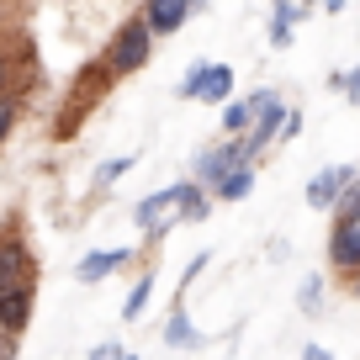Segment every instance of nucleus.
Here are the masks:
<instances>
[{"instance_id": "aec40b11", "label": "nucleus", "mask_w": 360, "mask_h": 360, "mask_svg": "<svg viewBox=\"0 0 360 360\" xmlns=\"http://www.w3.org/2000/svg\"><path fill=\"white\" fill-rule=\"evenodd\" d=\"M334 90L345 96V101H360V64L345 69V75H334Z\"/></svg>"}, {"instance_id": "1a4fd4ad", "label": "nucleus", "mask_w": 360, "mask_h": 360, "mask_svg": "<svg viewBox=\"0 0 360 360\" xmlns=\"http://www.w3.org/2000/svg\"><path fill=\"white\" fill-rule=\"evenodd\" d=\"M328 259H334L339 270H360V212H355V217H334Z\"/></svg>"}, {"instance_id": "393cba45", "label": "nucleus", "mask_w": 360, "mask_h": 360, "mask_svg": "<svg viewBox=\"0 0 360 360\" xmlns=\"http://www.w3.org/2000/svg\"><path fill=\"white\" fill-rule=\"evenodd\" d=\"M323 11H328V16H339V11H345V0H323Z\"/></svg>"}, {"instance_id": "cd10ccee", "label": "nucleus", "mask_w": 360, "mask_h": 360, "mask_svg": "<svg viewBox=\"0 0 360 360\" xmlns=\"http://www.w3.org/2000/svg\"><path fill=\"white\" fill-rule=\"evenodd\" d=\"M122 360H138V355H122Z\"/></svg>"}, {"instance_id": "412c9836", "label": "nucleus", "mask_w": 360, "mask_h": 360, "mask_svg": "<svg viewBox=\"0 0 360 360\" xmlns=\"http://www.w3.org/2000/svg\"><path fill=\"white\" fill-rule=\"evenodd\" d=\"M297 133H302V112H292V106H286V117H281V133H276V138L286 143V138H297Z\"/></svg>"}, {"instance_id": "f8f14e48", "label": "nucleus", "mask_w": 360, "mask_h": 360, "mask_svg": "<svg viewBox=\"0 0 360 360\" xmlns=\"http://www.w3.org/2000/svg\"><path fill=\"white\" fill-rule=\"evenodd\" d=\"M165 345H175V349H202V345H207V334L191 323L186 302H175V307H169V318H165Z\"/></svg>"}, {"instance_id": "6e6552de", "label": "nucleus", "mask_w": 360, "mask_h": 360, "mask_svg": "<svg viewBox=\"0 0 360 360\" xmlns=\"http://www.w3.org/2000/svg\"><path fill=\"white\" fill-rule=\"evenodd\" d=\"M32 302H37L32 281L6 286V292H0V328H6V334H22V328L32 323Z\"/></svg>"}, {"instance_id": "f257e3e1", "label": "nucleus", "mask_w": 360, "mask_h": 360, "mask_svg": "<svg viewBox=\"0 0 360 360\" xmlns=\"http://www.w3.org/2000/svg\"><path fill=\"white\" fill-rule=\"evenodd\" d=\"M148 53H154V32H148L143 16H133V22L112 37V48H106L101 58H106V69H112V79H122V75H138V69L148 64Z\"/></svg>"}, {"instance_id": "2eb2a0df", "label": "nucleus", "mask_w": 360, "mask_h": 360, "mask_svg": "<svg viewBox=\"0 0 360 360\" xmlns=\"http://www.w3.org/2000/svg\"><path fill=\"white\" fill-rule=\"evenodd\" d=\"M148 297H154V270H143V276H138V281H133V297H127V302H122V318H127V323H138V318H143Z\"/></svg>"}, {"instance_id": "ddd939ff", "label": "nucleus", "mask_w": 360, "mask_h": 360, "mask_svg": "<svg viewBox=\"0 0 360 360\" xmlns=\"http://www.w3.org/2000/svg\"><path fill=\"white\" fill-rule=\"evenodd\" d=\"M249 191H255V159H238V165H233V169H228V175L212 186L217 202H244Z\"/></svg>"}, {"instance_id": "4468645a", "label": "nucleus", "mask_w": 360, "mask_h": 360, "mask_svg": "<svg viewBox=\"0 0 360 360\" xmlns=\"http://www.w3.org/2000/svg\"><path fill=\"white\" fill-rule=\"evenodd\" d=\"M112 85V69H106V58H96V64H85L75 75V101H85V106H96L101 101V90Z\"/></svg>"}, {"instance_id": "39448f33", "label": "nucleus", "mask_w": 360, "mask_h": 360, "mask_svg": "<svg viewBox=\"0 0 360 360\" xmlns=\"http://www.w3.org/2000/svg\"><path fill=\"white\" fill-rule=\"evenodd\" d=\"M238 159H249V154H244V138H238V133L223 138V143H212V148H202V154H196V186H207V191H212V186L238 165Z\"/></svg>"}, {"instance_id": "dca6fc26", "label": "nucleus", "mask_w": 360, "mask_h": 360, "mask_svg": "<svg viewBox=\"0 0 360 360\" xmlns=\"http://www.w3.org/2000/svg\"><path fill=\"white\" fill-rule=\"evenodd\" d=\"M127 169H133V154H122V159H106V165L96 169V180H90V186H96V191H112V186L127 175Z\"/></svg>"}, {"instance_id": "5701e85b", "label": "nucleus", "mask_w": 360, "mask_h": 360, "mask_svg": "<svg viewBox=\"0 0 360 360\" xmlns=\"http://www.w3.org/2000/svg\"><path fill=\"white\" fill-rule=\"evenodd\" d=\"M6 90H11V58L0 53V96H6Z\"/></svg>"}, {"instance_id": "4be33fe9", "label": "nucleus", "mask_w": 360, "mask_h": 360, "mask_svg": "<svg viewBox=\"0 0 360 360\" xmlns=\"http://www.w3.org/2000/svg\"><path fill=\"white\" fill-rule=\"evenodd\" d=\"M122 355H127L122 345H96V349H90V360H122Z\"/></svg>"}, {"instance_id": "20e7f679", "label": "nucleus", "mask_w": 360, "mask_h": 360, "mask_svg": "<svg viewBox=\"0 0 360 360\" xmlns=\"http://www.w3.org/2000/svg\"><path fill=\"white\" fill-rule=\"evenodd\" d=\"M32 270H37V259H32V249H27V238L16 233V223L0 228V292L16 286V281H32Z\"/></svg>"}, {"instance_id": "b1692460", "label": "nucleus", "mask_w": 360, "mask_h": 360, "mask_svg": "<svg viewBox=\"0 0 360 360\" xmlns=\"http://www.w3.org/2000/svg\"><path fill=\"white\" fill-rule=\"evenodd\" d=\"M302 360H334V355H328L323 345H302Z\"/></svg>"}, {"instance_id": "7ed1b4c3", "label": "nucleus", "mask_w": 360, "mask_h": 360, "mask_svg": "<svg viewBox=\"0 0 360 360\" xmlns=\"http://www.w3.org/2000/svg\"><path fill=\"white\" fill-rule=\"evenodd\" d=\"M180 96H186V101L223 106L228 96H233V69H228V64H191L186 79H180Z\"/></svg>"}, {"instance_id": "423d86ee", "label": "nucleus", "mask_w": 360, "mask_h": 360, "mask_svg": "<svg viewBox=\"0 0 360 360\" xmlns=\"http://www.w3.org/2000/svg\"><path fill=\"white\" fill-rule=\"evenodd\" d=\"M355 175H360L355 165H328V169H318V175L307 180V207L334 212V202L345 196V186H355Z\"/></svg>"}, {"instance_id": "6ab92c4d", "label": "nucleus", "mask_w": 360, "mask_h": 360, "mask_svg": "<svg viewBox=\"0 0 360 360\" xmlns=\"http://www.w3.org/2000/svg\"><path fill=\"white\" fill-rule=\"evenodd\" d=\"M16 117H22V101H16L11 90H6V96H0V143H6V138H11Z\"/></svg>"}, {"instance_id": "bb28decb", "label": "nucleus", "mask_w": 360, "mask_h": 360, "mask_svg": "<svg viewBox=\"0 0 360 360\" xmlns=\"http://www.w3.org/2000/svg\"><path fill=\"white\" fill-rule=\"evenodd\" d=\"M0 22H6V6H0Z\"/></svg>"}, {"instance_id": "f3484780", "label": "nucleus", "mask_w": 360, "mask_h": 360, "mask_svg": "<svg viewBox=\"0 0 360 360\" xmlns=\"http://www.w3.org/2000/svg\"><path fill=\"white\" fill-rule=\"evenodd\" d=\"M297 307H302L307 318L323 307V276H307V281H302V292H297Z\"/></svg>"}, {"instance_id": "f03ea898", "label": "nucleus", "mask_w": 360, "mask_h": 360, "mask_svg": "<svg viewBox=\"0 0 360 360\" xmlns=\"http://www.w3.org/2000/svg\"><path fill=\"white\" fill-rule=\"evenodd\" d=\"M186 191H191V180H175V186H165V191L143 196V202L133 207V223L143 228L148 238H165L169 228L180 223V202H186Z\"/></svg>"}, {"instance_id": "0eeeda50", "label": "nucleus", "mask_w": 360, "mask_h": 360, "mask_svg": "<svg viewBox=\"0 0 360 360\" xmlns=\"http://www.w3.org/2000/svg\"><path fill=\"white\" fill-rule=\"evenodd\" d=\"M202 6H207V0H148L143 22H148V32H154V37H169V32L186 27V16H191V11H202Z\"/></svg>"}, {"instance_id": "a878e982", "label": "nucleus", "mask_w": 360, "mask_h": 360, "mask_svg": "<svg viewBox=\"0 0 360 360\" xmlns=\"http://www.w3.org/2000/svg\"><path fill=\"white\" fill-rule=\"evenodd\" d=\"M355 292H360V270H355Z\"/></svg>"}, {"instance_id": "a211bd4d", "label": "nucleus", "mask_w": 360, "mask_h": 360, "mask_svg": "<svg viewBox=\"0 0 360 360\" xmlns=\"http://www.w3.org/2000/svg\"><path fill=\"white\" fill-rule=\"evenodd\" d=\"M249 127V101H223V133H244Z\"/></svg>"}, {"instance_id": "9b49d317", "label": "nucleus", "mask_w": 360, "mask_h": 360, "mask_svg": "<svg viewBox=\"0 0 360 360\" xmlns=\"http://www.w3.org/2000/svg\"><path fill=\"white\" fill-rule=\"evenodd\" d=\"M307 0H276V11H270V48H292V32L297 22H307Z\"/></svg>"}, {"instance_id": "9d476101", "label": "nucleus", "mask_w": 360, "mask_h": 360, "mask_svg": "<svg viewBox=\"0 0 360 360\" xmlns=\"http://www.w3.org/2000/svg\"><path fill=\"white\" fill-rule=\"evenodd\" d=\"M127 259H133V249L127 244H117V249H96V255H85L75 265V276L85 286H96V281H106V276H117V270H127Z\"/></svg>"}]
</instances>
